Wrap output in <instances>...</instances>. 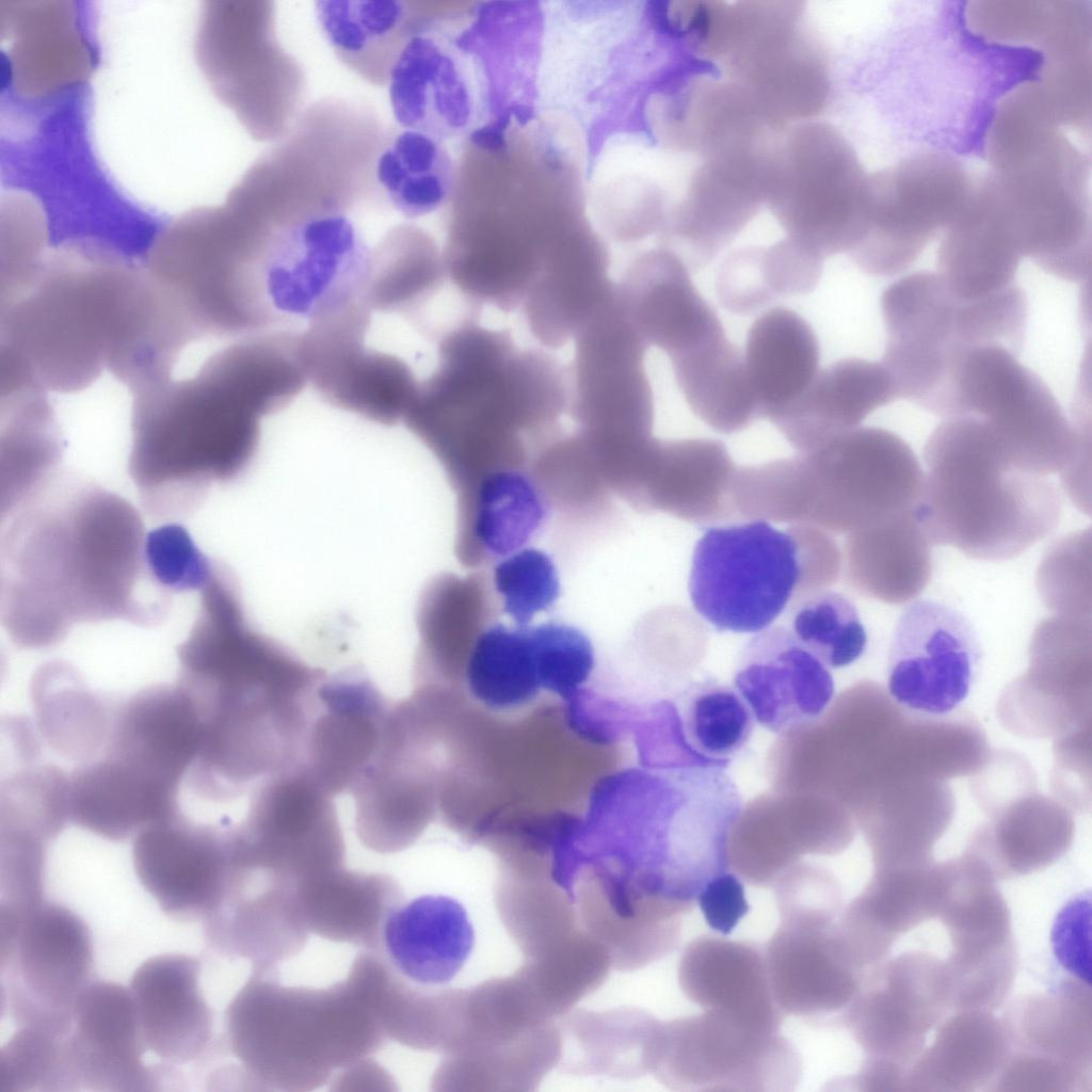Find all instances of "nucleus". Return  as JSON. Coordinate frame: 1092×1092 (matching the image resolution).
Instances as JSON below:
<instances>
[{
  "label": "nucleus",
  "instance_id": "a18cd8bd",
  "mask_svg": "<svg viewBox=\"0 0 1092 1092\" xmlns=\"http://www.w3.org/2000/svg\"><path fill=\"white\" fill-rule=\"evenodd\" d=\"M641 311L648 338L670 356L724 328L693 285L689 270L671 252H654L641 264Z\"/></svg>",
  "mask_w": 1092,
  "mask_h": 1092
},
{
  "label": "nucleus",
  "instance_id": "c9c22d12",
  "mask_svg": "<svg viewBox=\"0 0 1092 1092\" xmlns=\"http://www.w3.org/2000/svg\"><path fill=\"white\" fill-rule=\"evenodd\" d=\"M298 894L310 932L373 951H382L384 924L403 899L390 876L342 866L299 883Z\"/></svg>",
  "mask_w": 1092,
  "mask_h": 1092
},
{
  "label": "nucleus",
  "instance_id": "ddd939ff",
  "mask_svg": "<svg viewBox=\"0 0 1092 1092\" xmlns=\"http://www.w3.org/2000/svg\"><path fill=\"white\" fill-rule=\"evenodd\" d=\"M973 184L961 162L938 151L920 152L869 175L867 228L847 255L868 275L906 270L957 216Z\"/></svg>",
  "mask_w": 1092,
  "mask_h": 1092
},
{
  "label": "nucleus",
  "instance_id": "338daca9",
  "mask_svg": "<svg viewBox=\"0 0 1092 1092\" xmlns=\"http://www.w3.org/2000/svg\"><path fill=\"white\" fill-rule=\"evenodd\" d=\"M697 903L707 924L723 934L732 932L749 910L743 885L729 871L714 879Z\"/></svg>",
  "mask_w": 1092,
  "mask_h": 1092
},
{
  "label": "nucleus",
  "instance_id": "e2e57ef3",
  "mask_svg": "<svg viewBox=\"0 0 1092 1092\" xmlns=\"http://www.w3.org/2000/svg\"><path fill=\"white\" fill-rule=\"evenodd\" d=\"M714 286L719 303L734 315L751 316L778 301L767 274L765 246L732 251L718 268Z\"/></svg>",
  "mask_w": 1092,
  "mask_h": 1092
},
{
  "label": "nucleus",
  "instance_id": "58836bf2",
  "mask_svg": "<svg viewBox=\"0 0 1092 1092\" xmlns=\"http://www.w3.org/2000/svg\"><path fill=\"white\" fill-rule=\"evenodd\" d=\"M315 15L337 58L374 84H386L391 66L419 20L400 0H319Z\"/></svg>",
  "mask_w": 1092,
  "mask_h": 1092
},
{
  "label": "nucleus",
  "instance_id": "864d4df0",
  "mask_svg": "<svg viewBox=\"0 0 1092 1092\" xmlns=\"http://www.w3.org/2000/svg\"><path fill=\"white\" fill-rule=\"evenodd\" d=\"M543 514L540 497L526 477L511 471L493 473L478 494L475 535L488 552L505 557L521 548Z\"/></svg>",
  "mask_w": 1092,
  "mask_h": 1092
},
{
  "label": "nucleus",
  "instance_id": "f257e3e1",
  "mask_svg": "<svg viewBox=\"0 0 1092 1092\" xmlns=\"http://www.w3.org/2000/svg\"><path fill=\"white\" fill-rule=\"evenodd\" d=\"M0 612L12 642L41 649L81 623H161L172 595L147 564L143 520L122 496L57 470L1 514Z\"/></svg>",
  "mask_w": 1092,
  "mask_h": 1092
},
{
  "label": "nucleus",
  "instance_id": "e433bc0d",
  "mask_svg": "<svg viewBox=\"0 0 1092 1092\" xmlns=\"http://www.w3.org/2000/svg\"><path fill=\"white\" fill-rule=\"evenodd\" d=\"M937 1026L933 1043L909 1067L904 1091L987 1090L1007 1055L1001 1019L990 1011L962 1010Z\"/></svg>",
  "mask_w": 1092,
  "mask_h": 1092
},
{
  "label": "nucleus",
  "instance_id": "6ab92c4d",
  "mask_svg": "<svg viewBox=\"0 0 1092 1092\" xmlns=\"http://www.w3.org/2000/svg\"><path fill=\"white\" fill-rule=\"evenodd\" d=\"M948 1012L943 960L911 951L868 969L840 1021L866 1058L908 1072Z\"/></svg>",
  "mask_w": 1092,
  "mask_h": 1092
},
{
  "label": "nucleus",
  "instance_id": "423d86ee",
  "mask_svg": "<svg viewBox=\"0 0 1092 1092\" xmlns=\"http://www.w3.org/2000/svg\"><path fill=\"white\" fill-rule=\"evenodd\" d=\"M924 459L928 471L913 513L930 544L975 559L1007 560L1059 524L1056 484L1014 468L980 417L946 418L927 440Z\"/></svg>",
  "mask_w": 1092,
  "mask_h": 1092
},
{
  "label": "nucleus",
  "instance_id": "c03bdc74",
  "mask_svg": "<svg viewBox=\"0 0 1092 1092\" xmlns=\"http://www.w3.org/2000/svg\"><path fill=\"white\" fill-rule=\"evenodd\" d=\"M12 13L10 61L14 86L21 95L42 96L86 75L87 52L71 10L32 7Z\"/></svg>",
  "mask_w": 1092,
  "mask_h": 1092
},
{
  "label": "nucleus",
  "instance_id": "4468645a",
  "mask_svg": "<svg viewBox=\"0 0 1092 1092\" xmlns=\"http://www.w3.org/2000/svg\"><path fill=\"white\" fill-rule=\"evenodd\" d=\"M653 1074L679 1091H791L801 1060L778 1032L705 1011L661 1023Z\"/></svg>",
  "mask_w": 1092,
  "mask_h": 1092
},
{
  "label": "nucleus",
  "instance_id": "c85d7f7f",
  "mask_svg": "<svg viewBox=\"0 0 1092 1092\" xmlns=\"http://www.w3.org/2000/svg\"><path fill=\"white\" fill-rule=\"evenodd\" d=\"M202 739V721L179 685H155L115 708L102 754L143 773L179 786L191 768Z\"/></svg>",
  "mask_w": 1092,
  "mask_h": 1092
},
{
  "label": "nucleus",
  "instance_id": "20e7f679",
  "mask_svg": "<svg viewBox=\"0 0 1092 1092\" xmlns=\"http://www.w3.org/2000/svg\"><path fill=\"white\" fill-rule=\"evenodd\" d=\"M593 803L611 862L646 897L688 913L728 871L742 799L724 768H627L596 784Z\"/></svg>",
  "mask_w": 1092,
  "mask_h": 1092
},
{
  "label": "nucleus",
  "instance_id": "a211bd4d",
  "mask_svg": "<svg viewBox=\"0 0 1092 1092\" xmlns=\"http://www.w3.org/2000/svg\"><path fill=\"white\" fill-rule=\"evenodd\" d=\"M959 301L937 273L919 271L882 293L886 332L882 364L897 398L935 414L966 347L958 321Z\"/></svg>",
  "mask_w": 1092,
  "mask_h": 1092
},
{
  "label": "nucleus",
  "instance_id": "69168bd1",
  "mask_svg": "<svg viewBox=\"0 0 1092 1092\" xmlns=\"http://www.w3.org/2000/svg\"><path fill=\"white\" fill-rule=\"evenodd\" d=\"M789 528L798 543L801 572L792 605L835 583L841 572L842 557L830 532L808 524H791Z\"/></svg>",
  "mask_w": 1092,
  "mask_h": 1092
},
{
  "label": "nucleus",
  "instance_id": "7c9ffc66",
  "mask_svg": "<svg viewBox=\"0 0 1092 1092\" xmlns=\"http://www.w3.org/2000/svg\"><path fill=\"white\" fill-rule=\"evenodd\" d=\"M1021 258L987 175L944 229L936 273L958 300L976 301L1015 285Z\"/></svg>",
  "mask_w": 1092,
  "mask_h": 1092
},
{
  "label": "nucleus",
  "instance_id": "aec40b11",
  "mask_svg": "<svg viewBox=\"0 0 1092 1092\" xmlns=\"http://www.w3.org/2000/svg\"><path fill=\"white\" fill-rule=\"evenodd\" d=\"M980 660L978 638L960 612L936 601L917 600L902 612L893 635L889 695L916 713L948 714L968 696Z\"/></svg>",
  "mask_w": 1092,
  "mask_h": 1092
},
{
  "label": "nucleus",
  "instance_id": "9b49d317",
  "mask_svg": "<svg viewBox=\"0 0 1092 1092\" xmlns=\"http://www.w3.org/2000/svg\"><path fill=\"white\" fill-rule=\"evenodd\" d=\"M957 416L984 419L1016 469L1062 472L1090 446V429L1072 424L1048 386L1000 344L967 348L956 376Z\"/></svg>",
  "mask_w": 1092,
  "mask_h": 1092
},
{
  "label": "nucleus",
  "instance_id": "dca6fc26",
  "mask_svg": "<svg viewBox=\"0 0 1092 1092\" xmlns=\"http://www.w3.org/2000/svg\"><path fill=\"white\" fill-rule=\"evenodd\" d=\"M1003 1066L991 1091H1082L1092 1064L1091 992L1065 980L1013 1000L1001 1018Z\"/></svg>",
  "mask_w": 1092,
  "mask_h": 1092
},
{
  "label": "nucleus",
  "instance_id": "2f4dec72",
  "mask_svg": "<svg viewBox=\"0 0 1092 1092\" xmlns=\"http://www.w3.org/2000/svg\"><path fill=\"white\" fill-rule=\"evenodd\" d=\"M678 980L685 995L705 1011L778 1032L783 1012L771 992L765 952L755 945L695 938L681 954Z\"/></svg>",
  "mask_w": 1092,
  "mask_h": 1092
},
{
  "label": "nucleus",
  "instance_id": "1a4fd4ad",
  "mask_svg": "<svg viewBox=\"0 0 1092 1092\" xmlns=\"http://www.w3.org/2000/svg\"><path fill=\"white\" fill-rule=\"evenodd\" d=\"M1087 171L1085 157L1054 132L992 174L1021 256L1069 282L1091 271Z\"/></svg>",
  "mask_w": 1092,
  "mask_h": 1092
},
{
  "label": "nucleus",
  "instance_id": "4be33fe9",
  "mask_svg": "<svg viewBox=\"0 0 1092 1092\" xmlns=\"http://www.w3.org/2000/svg\"><path fill=\"white\" fill-rule=\"evenodd\" d=\"M842 908L820 904L780 911L764 949L773 998L784 1013L821 1016L842 1011L866 973L846 956L835 933Z\"/></svg>",
  "mask_w": 1092,
  "mask_h": 1092
},
{
  "label": "nucleus",
  "instance_id": "5fc2aeb1",
  "mask_svg": "<svg viewBox=\"0 0 1092 1092\" xmlns=\"http://www.w3.org/2000/svg\"><path fill=\"white\" fill-rule=\"evenodd\" d=\"M791 606V632L828 668H845L864 654L867 633L846 596L823 590Z\"/></svg>",
  "mask_w": 1092,
  "mask_h": 1092
},
{
  "label": "nucleus",
  "instance_id": "de8ad7c7",
  "mask_svg": "<svg viewBox=\"0 0 1092 1092\" xmlns=\"http://www.w3.org/2000/svg\"><path fill=\"white\" fill-rule=\"evenodd\" d=\"M375 176L391 206L414 219L435 211L446 202L453 168L438 139L403 129L379 154Z\"/></svg>",
  "mask_w": 1092,
  "mask_h": 1092
},
{
  "label": "nucleus",
  "instance_id": "f3484780",
  "mask_svg": "<svg viewBox=\"0 0 1092 1092\" xmlns=\"http://www.w3.org/2000/svg\"><path fill=\"white\" fill-rule=\"evenodd\" d=\"M372 315L357 306L300 335L307 379L330 404L369 420H403L420 382L400 356L368 343Z\"/></svg>",
  "mask_w": 1092,
  "mask_h": 1092
},
{
  "label": "nucleus",
  "instance_id": "f704fd0d",
  "mask_svg": "<svg viewBox=\"0 0 1092 1092\" xmlns=\"http://www.w3.org/2000/svg\"><path fill=\"white\" fill-rule=\"evenodd\" d=\"M841 557L848 584L886 604L914 599L931 578V544L913 509L849 533Z\"/></svg>",
  "mask_w": 1092,
  "mask_h": 1092
},
{
  "label": "nucleus",
  "instance_id": "5701e85b",
  "mask_svg": "<svg viewBox=\"0 0 1092 1092\" xmlns=\"http://www.w3.org/2000/svg\"><path fill=\"white\" fill-rule=\"evenodd\" d=\"M145 1045L129 987L91 981L80 994L63 1056L71 1091L156 1090L160 1073L143 1062Z\"/></svg>",
  "mask_w": 1092,
  "mask_h": 1092
},
{
  "label": "nucleus",
  "instance_id": "0eeeda50",
  "mask_svg": "<svg viewBox=\"0 0 1092 1092\" xmlns=\"http://www.w3.org/2000/svg\"><path fill=\"white\" fill-rule=\"evenodd\" d=\"M766 199L787 237L825 259L862 240L869 175L838 130L804 123L773 142Z\"/></svg>",
  "mask_w": 1092,
  "mask_h": 1092
},
{
  "label": "nucleus",
  "instance_id": "a878e982",
  "mask_svg": "<svg viewBox=\"0 0 1092 1092\" xmlns=\"http://www.w3.org/2000/svg\"><path fill=\"white\" fill-rule=\"evenodd\" d=\"M734 687L765 728L784 734L817 720L831 704L829 668L790 629L769 627L743 648Z\"/></svg>",
  "mask_w": 1092,
  "mask_h": 1092
},
{
  "label": "nucleus",
  "instance_id": "603ef678",
  "mask_svg": "<svg viewBox=\"0 0 1092 1092\" xmlns=\"http://www.w3.org/2000/svg\"><path fill=\"white\" fill-rule=\"evenodd\" d=\"M439 268L423 240L397 238L375 247L364 294L371 312L408 315L436 286Z\"/></svg>",
  "mask_w": 1092,
  "mask_h": 1092
},
{
  "label": "nucleus",
  "instance_id": "a19ab883",
  "mask_svg": "<svg viewBox=\"0 0 1092 1092\" xmlns=\"http://www.w3.org/2000/svg\"><path fill=\"white\" fill-rule=\"evenodd\" d=\"M661 1022L640 1010L576 1011L561 1022L564 1072L638 1078L653 1073Z\"/></svg>",
  "mask_w": 1092,
  "mask_h": 1092
},
{
  "label": "nucleus",
  "instance_id": "6e6d98bb",
  "mask_svg": "<svg viewBox=\"0 0 1092 1092\" xmlns=\"http://www.w3.org/2000/svg\"><path fill=\"white\" fill-rule=\"evenodd\" d=\"M529 629L544 693L565 706L589 684L597 664L595 647L582 630L565 623L546 622Z\"/></svg>",
  "mask_w": 1092,
  "mask_h": 1092
},
{
  "label": "nucleus",
  "instance_id": "39448f33",
  "mask_svg": "<svg viewBox=\"0 0 1092 1092\" xmlns=\"http://www.w3.org/2000/svg\"><path fill=\"white\" fill-rule=\"evenodd\" d=\"M227 1042L252 1082L310 1091L382 1048L387 1033L365 960L324 989L284 985L276 967H253L225 1012Z\"/></svg>",
  "mask_w": 1092,
  "mask_h": 1092
},
{
  "label": "nucleus",
  "instance_id": "052dcab7",
  "mask_svg": "<svg viewBox=\"0 0 1092 1092\" xmlns=\"http://www.w3.org/2000/svg\"><path fill=\"white\" fill-rule=\"evenodd\" d=\"M494 584L502 608L518 626L550 608L560 595V580L552 560L536 548H520L494 568Z\"/></svg>",
  "mask_w": 1092,
  "mask_h": 1092
},
{
  "label": "nucleus",
  "instance_id": "9d476101",
  "mask_svg": "<svg viewBox=\"0 0 1092 1092\" xmlns=\"http://www.w3.org/2000/svg\"><path fill=\"white\" fill-rule=\"evenodd\" d=\"M801 572L797 540L766 520L707 528L695 544L689 594L719 631L758 633L791 605Z\"/></svg>",
  "mask_w": 1092,
  "mask_h": 1092
},
{
  "label": "nucleus",
  "instance_id": "79ce46f5",
  "mask_svg": "<svg viewBox=\"0 0 1092 1092\" xmlns=\"http://www.w3.org/2000/svg\"><path fill=\"white\" fill-rule=\"evenodd\" d=\"M31 689L38 730L52 750L79 765L102 754L116 706L111 707L70 664L60 660L42 665Z\"/></svg>",
  "mask_w": 1092,
  "mask_h": 1092
},
{
  "label": "nucleus",
  "instance_id": "72a5a7b5",
  "mask_svg": "<svg viewBox=\"0 0 1092 1092\" xmlns=\"http://www.w3.org/2000/svg\"><path fill=\"white\" fill-rule=\"evenodd\" d=\"M475 946V930L463 904L445 895H423L397 906L383 927V948L394 968L411 982H450Z\"/></svg>",
  "mask_w": 1092,
  "mask_h": 1092
},
{
  "label": "nucleus",
  "instance_id": "393cba45",
  "mask_svg": "<svg viewBox=\"0 0 1092 1092\" xmlns=\"http://www.w3.org/2000/svg\"><path fill=\"white\" fill-rule=\"evenodd\" d=\"M389 709L367 677L323 678L298 766L330 796L351 791L380 745Z\"/></svg>",
  "mask_w": 1092,
  "mask_h": 1092
},
{
  "label": "nucleus",
  "instance_id": "412c9836",
  "mask_svg": "<svg viewBox=\"0 0 1092 1092\" xmlns=\"http://www.w3.org/2000/svg\"><path fill=\"white\" fill-rule=\"evenodd\" d=\"M140 883L167 915L203 920L219 905L232 866V828L197 823L181 812L132 837Z\"/></svg>",
  "mask_w": 1092,
  "mask_h": 1092
},
{
  "label": "nucleus",
  "instance_id": "f03ea898",
  "mask_svg": "<svg viewBox=\"0 0 1092 1092\" xmlns=\"http://www.w3.org/2000/svg\"><path fill=\"white\" fill-rule=\"evenodd\" d=\"M128 470L147 514L176 523L252 456L259 421L285 406L280 381L258 353L227 346L184 379L131 396Z\"/></svg>",
  "mask_w": 1092,
  "mask_h": 1092
},
{
  "label": "nucleus",
  "instance_id": "37998d69",
  "mask_svg": "<svg viewBox=\"0 0 1092 1092\" xmlns=\"http://www.w3.org/2000/svg\"><path fill=\"white\" fill-rule=\"evenodd\" d=\"M744 360L761 418L797 398L810 383L820 360L818 338L796 311L774 307L750 326Z\"/></svg>",
  "mask_w": 1092,
  "mask_h": 1092
},
{
  "label": "nucleus",
  "instance_id": "2eb2a0df",
  "mask_svg": "<svg viewBox=\"0 0 1092 1092\" xmlns=\"http://www.w3.org/2000/svg\"><path fill=\"white\" fill-rule=\"evenodd\" d=\"M331 798L298 766L264 780L234 828L238 861L296 884L341 867L344 845Z\"/></svg>",
  "mask_w": 1092,
  "mask_h": 1092
},
{
  "label": "nucleus",
  "instance_id": "bb28decb",
  "mask_svg": "<svg viewBox=\"0 0 1092 1092\" xmlns=\"http://www.w3.org/2000/svg\"><path fill=\"white\" fill-rule=\"evenodd\" d=\"M396 122L436 139L456 134L470 99L455 43L436 21H419L396 58L387 83Z\"/></svg>",
  "mask_w": 1092,
  "mask_h": 1092
},
{
  "label": "nucleus",
  "instance_id": "6e6552de",
  "mask_svg": "<svg viewBox=\"0 0 1092 1092\" xmlns=\"http://www.w3.org/2000/svg\"><path fill=\"white\" fill-rule=\"evenodd\" d=\"M922 481L901 437L857 427L791 457L793 521L849 534L913 509Z\"/></svg>",
  "mask_w": 1092,
  "mask_h": 1092
},
{
  "label": "nucleus",
  "instance_id": "bf43d9fd",
  "mask_svg": "<svg viewBox=\"0 0 1092 1092\" xmlns=\"http://www.w3.org/2000/svg\"><path fill=\"white\" fill-rule=\"evenodd\" d=\"M1037 587L1055 615L1091 619V529L1056 542L1043 558Z\"/></svg>",
  "mask_w": 1092,
  "mask_h": 1092
},
{
  "label": "nucleus",
  "instance_id": "f8f14e48",
  "mask_svg": "<svg viewBox=\"0 0 1092 1092\" xmlns=\"http://www.w3.org/2000/svg\"><path fill=\"white\" fill-rule=\"evenodd\" d=\"M92 967L90 930L62 904L43 902L0 936L2 998L19 1027L65 1037Z\"/></svg>",
  "mask_w": 1092,
  "mask_h": 1092
},
{
  "label": "nucleus",
  "instance_id": "8fccbe9b",
  "mask_svg": "<svg viewBox=\"0 0 1092 1092\" xmlns=\"http://www.w3.org/2000/svg\"><path fill=\"white\" fill-rule=\"evenodd\" d=\"M940 892V869L918 864L885 866L848 905L895 942L936 917Z\"/></svg>",
  "mask_w": 1092,
  "mask_h": 1092
},
{
  "label": "nucleus",
  "instance_id": "7ed1b4c3",
  "mask_svg": "<svg viewBox=\"0 0 1092 1092\" xmlns=\"http://www.w3.org/2000/svg\"><path fill=\"white\" fill-rule=\"evenodd\" d=\"M99 242L43 254L9 288L2 379L41 391L80 392L128 350L141 314V270Z\"/></svg>",
  "mask_w": 1092,
  "mask_h": 1092
},
{
  "label": "nucleus",
  "instance_id": "b1692460",
  "mask_svg": "<svg viewBox=\"0 0 1092 1092\" xmlns=\"http://www.w3.org/2000/svg\"><path fill=\"white\" fill-rule=\"evenodd\" d=\"M206 938L220 953L276 967L305 946L309 929L298 884L272 872L236 865L219 905L205 919Z\"/></svg>",
  "mask_w": 1092,
  "mask_h": 1092
},
{
  "label": "nucleus",
  "instance_id": "0e129e2a",
  "mask_svg": "<svg viewBox=\"0 0 1092 1092\" xmlns=\"http://www.w3.org/2000/svg\"><path fill=\"white\" fill-rule=\"evenodd\" d=\"M823 260L788 237L765 246L768 276L780 300L813 292L821 280Z\"/></svg>",
  "mask_w": 1092,
  "mask_h": 1092
},
{
  "label": "nucleus",
  "instance_id": "3c124183",
  "mask_svg": "<svg viewBox=\"0 0 1092 1092\" xmlns=\"http://www.w3.org/2000/svg\"><path fill=\"white\" fill-rule=\"evenodd\" d=\"M25 760L1 782L0 828L27 831L47 841L68 819V775L36 761L38 752H19Z\"/></svg>",
  "mask_w": 1092,
  "mask_h": 1092
},
{
  "label": "nucleus",
  "instance_id": "4c0bfd02",
  "mask_svg": "<svg viewBox=\"0 0 1092 1092\" xmlns=\"http://www.w3.org/2000/svg\"><path fill=\"white\" fill-rule=\"evenodd\" d=\"M652 464L653 496L660 509L698 525L734 518L729 492L737 466L722 441L662 443L654 448Z\"/></svg>",
  "mask_w": 1092,
  "mask_h": 1092
},
{
  "label": "nucleus",
  "instance_id": "cd10ccee",
  "mask_svg": "<svg viewBox=\"0 0 1092 1092\" xmlns=\"http://www.w3.org/2000/svg\"><path fill=\"white\" fill-rule=\"evenodd\" d=\"M198 959L151 957L134 971L129 991L146 1049L172 1064L199 1058L212 1037V1013L199 987Z\"/></svg>",
  "mask_w": 1092,
  "mask_h": 1092
},
{
  "label": "nucleus",
  "instance_id": "680f3d73",
  "mask_svg": "<svg viewBox=\"0 0 1092 1092\" xmlns=\"http://www.w3.org/2000/svg\"><path fill=\"white\" fill-rule=\"evenodd\" d=\"M146 557L154 580L171 595L198 591L213 563L177 523H167L147 533Z\"/></svg>",
  "mask_w": 1092,
  "mask_h": 1092
},
{
  "label": "nucleus",
  "instance_id": "09e8293b",
  "mask_svg": "<svg viewBox=\"0 0 1092 1092\" xmlns=\"http://www.w3.org/2000/svg\"><path fill=\"white\" fill-rule=\"evenodd\" d=\"M674 702L686 742L711 766L725 768L751 738L755 719L735 687L706 680Z\"/></svg>",
  "mask_w": 1092,
  "mask_h": 1092
},
{
  "label": "nucleus",
  "instance_id": "13d9d810",
  "mask_svg": "<svg viewBox=\"0 0 1092 1092\" xmlns=\"http://www.w3.org/2000/svg\"><path fill=\"white\" fill-rule=\"evenodd\" d=\"M63 1038L19 1027L0 1050V1092L71 1091Z\"/></svg>",
  "mask_w": 1092,
  "mask_h": 1092
},
{
  "label": "nucleus",
  "instance_id": "473e14b6",
  "mask_svg": "<svg viewBox=\"0 0 1092 1092\" xmlns=\"http://www.w3.org/2000/svg\"><path fill=\"white\" fill-rule=\"evenodd\" d=\"M178 789L102 754L68 775V819L101 838L122 841L179 812Z\"/></svg>",
  "mask_w": 1092,
  "mask_h": 1092
},
{
  "label": "nucleus",
  "instance_id": "ea45409f",
  "mask_svg": "<svg viewBox=\"0 0 1092 1092\" xmlns=\"http://www.w3.org/2000/svg\"><path fill=\"white\" fill-rule=\"evenodd\" d=\"M670 357L689 408L712 430L733 434L761 418L744 355L725 332Z\"/></svg>",
  "mask_w": 1092,
  "mask_h": 1092
},
{
  "label": "nucleus",
  "instance_id": "c756f323",
  "mask_svg": "<svg viewBox=\"0 0 1092 1092\" xmlns=\"http://www.w3.org/2000/svg\"><path fill=\"white\" fill-rule=\"evenodd\" d=\"M896 398L882 363L847 357L818 370L797 398L767 419L799 454H806L857 428Z\"/></svg>",
  "mask_w": 1092,
  "mask_h": 1092
},
{
  "label": "nucleus",
  "instance_id": "4d7b16f0",
  "mask_svg": "<svg viewBox=\"0 0 1092 1092\" xmlns=\"http://www.w3.org/2000/svg\"><path fill=\"white\" fill-rule=\"evenodd\" d=\"M47 844L29 832L0 828V934L44 902Z\"/></svg>",
  "mask_w": 1092,
  "mask_h": 1092
},
{
  "label": "nucleus",
  "instance_id": "49530a36",
  "mask_svg": "<svg viewBox=\"0 0 1092 1092\" xmlns=\"http://www.w3.org/2000/svg\"><path fill=\"white\" fill-rule=\"evenodd\" d=\"M465 685L476 702L494 712L521 710L545 694L529 626L485 628L469 653Z\"/></svg>",
  "mask_w": 1092,
  "mask_h": 1092
}]
</instances>
